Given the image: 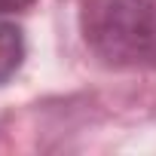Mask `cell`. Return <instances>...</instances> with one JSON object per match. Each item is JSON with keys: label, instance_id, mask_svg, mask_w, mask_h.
I'll return each instance as SVG.
<instances>
[{"label": "cell", "instance_id": "cell-1", "mask_svg": "<svg viewBox=\"0 0 156 156\" xmlns=\"http://www.w3.org/2000/svg\"><path fill=\"white\" fill-rule=\"evenodd\" d=\"M83 40L113 67H156V0H83Z\"/></svg>", "mask_w": 156, "mask_h": 156}, {"label": "cell", "instance_id": "cell-2", "mask_svg": "<svg viewBox=\"0 0 156 156\" xmlns=\"http://www.w3.org/2000/svg\"><path fill=\"white\" fill-rule=\"evenodd\" d=\"M28 55V43H25V31L0 16V86H6L12 76L22 70Z\"/></svg>", "mask_w": 156, "mask_h": 156}, {"label": "cell", "instance_id": "cell-3", "mask_svg": "<svg viewBox=\"0 0 156 156\" xmlns=\"http://www.w3.org/2000/svg\"><path fill=\"white\" fill-rule=\"evenodd\" d=\"M34 0H0V12H19V9H28Z\"/></svg>", "mask_w": 156, "mask_h": 156}]
</instances>
